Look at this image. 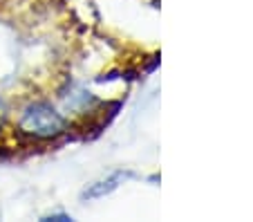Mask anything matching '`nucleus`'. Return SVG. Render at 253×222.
Listing matches in <instances>:
<instances>
[{
    "label": "nucleus",
    "mask_w": 253,
    "mask_h": 222,
    "mask_svg": "<svg viewBox=\"0 0 253 222\" xmlns=\"http://www.w3.org/2000/svg\"><path fill=\"white\" fill-rule=\"evenodd\" d=\"M20 131L36 139H54L65 131V119L47 101H34L20 115Z\"/></svg>",
    "instance_id": "1"
},
{
    "label": "nucleus",
    "mask_w": 253,
    "mask_h": 222,
    "mask_svg": "<svg viewBox=\"0 0 253 222\" xmlns=\"http://www.w3.org/2000/svg\"><path fill=\"white\" fill-rule=\"evenodd\" d=\"M126 178H130V173H115L112 178H108V179H103V182L94 184L90 191H85V195H87V198H101V195L115 191V188L119 186V182H124Z\"/></svg>",
    "instance_id": "2"
},
{
    "label": "nucleus",
    "mask_w": 253,
    "mask_h": 222,
    "mask_svg": "<svg viewBox=\"0 0 253 222\" xmlns=\"http://www.w3.org/2000/svg\"><path fill=\"white\" fill-rule=\"evenodd\" d=\"M5 115H7V106H5V101H2V97H0V124H2Z\"/></svg>",
    "instance_id": "3"
}]
</instances>
